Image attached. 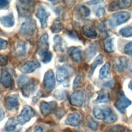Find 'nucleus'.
Listing matches in <instances>:
<instances>
[{
    "mask_svg": "<svg viewBox=\"0 0 132 132\" xmlns=\"http://www.w3.org/2000/svg\"><path fill=\"white\" fill-rule=\"evenodd\" d=\"M16 6L20 16L29 17L33 11L35 2L32 1H19Z\"/></svg>",
    "mask_w": 132,
    "mask_h": 132,
    "instance_id": "f257e3e1",
    "label": "nucleus"
},
{
    "mask_svg": "<svg viewBox=\"0 0 132 132\" xmlns=\"http://www.w3.org/2000/svg\"><path fill=\"white\" fill-rule=\"evenodd\" d=\"M35 116L33 109L28 105H25L20 113L17 117V122L20 125H23L30 121Z\"/></svg>",
    "mask_w": 132,
    "mask_h": 132,
    "instance_id": "f03ea898",
    "label": "nucleus"
},
{
    "mask_svg": "<svg viewBox=\"0 0 132 132\" xmlns=\"http://www.w3.org/2000/svg\"><path fill=\"white\" fill-rule=\"evenodd\" d=\"M36 29V21L31 19L28 18L24 22L20 29V32L23 36H31L35 32Z\"/></svg>",
    "mask_w": 132,
    "mask_h": 132,
    "instance_id": "7ed1b4c3",
    "label": "nucleus"
},
{
    "mask_svg": "<svg viewBox=\"0 0 132 132\" xmlns=\"http://www.w3.org/2000/svg\"><path fill=\"white\" fill-rule=\"evenodd\" d=\"M130 18V14L126 11L113 14L110 19L109 23L111 26H119L127 22Z\"/></svg>",
    "mask_w": 132,
    "mask_h": 132,
    "instance_id": "20e7f679",
    "label": "nucleus"
},
{
    "mask_svg": "<svg viewBox=\"0 0 132 132\" xmlns=\"http://www.w3.org/2000/svg\"><path fill=\"white\" fill-rule=\"evenodd\" d=\"M131 104V101L125 95L123 92L118 93V98L114 104V106L120 112L124 113L126 108Z\"/></svg>",
    "mask_w": 132,
    "mask_h": 132,
    "instance_id": "39448f33",
    "label": "nucleus"
},
{
    "mask_svg": "<svg viewBox=\"0 0 132 132\" xmlns=\"http://www.w3.org/2000/svg\"><path fill=\"white\" fill-rule=\"evenodd\" d=\"M113 112L107 106H103L102 107L95 106L93 108V114L94 116L98 120H106Z\"/></svg>",
    "mask_w": 132,
    "mask_h": 132,
    "instance_id": "423d86ee",
    "label": "nucleus"
},
{
    "mask_svg": "<svg viewBox=\"0 0 132 132\" xmlns=\"http://www.w3.org/2000/svg\"><path fill=\"white\" fill-rule=\"evenodd\" d=\"M48 38L47 34H45L40 37L37 42V52L40 57L49 52Z\"/></svg>",
    "mask_w": 132,
    "mask_h": 132,
    "instance_id": "0eeeda50",
    "label": "nucleus"
},
{
    "mask_svg": "<svg viewBox=\"0 0 132 132\" xmlns=\"http://www.w3.org/2000/svg\"><path fill=\"white\" fill-rule=\"evenodd\" d=\"M131 4V1L129 0H118L114 1L110 3L108 9L110 11H117L119 9H125L129 7Z\"/></svg>",
    "mask_w": 132,
    "mask_h": 132,
    "instance_id": "6e6552de",
    "label": "nucleus"
},
{
    "mask_svg": "<svg viewBox=\"0 0 132 132\" xmlns=\"http://www.w3.org/2000/svg\"><path fill=\"white\" fill-rule=\"evenodd\" d=\"M43 83L46 89L48 91L52 90L55 86V79L52 70H48L44 76Z\"/></svg>",
    "mask_w": 132,
    "mask_h": 132,
    "instance_id": "1a4fd4ad",
    "label": "nucleus"
},
{
    "mask_svg": "<svg viewBox=\"0 0 132 132\" xmlns=\"http://www.w3.org/2000/svg\"><path fill=\"white\" fill-rule=\"evenodd\" d=\"M84 100V93L81 90L76 91L70 96V102L73 106L80 107H81Z\"/></svg>",
    "mask_w": 132,
    "mask_h": 132,
    "instance_id": "9d476101",
    "label": "nucleus"
},
{
    "mask_svg": "<svg viewBox=\"0 0 132 132\" xmlns=\"http://www.w3.org/2000/svg\"><path fill=\"white\" fill-rule=\"evenodd\" d=\"M50 15V12L47 11L44 7L43 6H39L38 7L36 15L40 20L42 29H44L46 27L47 19Z\"/></svg>",
    "mask_w": 132,
    "mask_h": 132,
    "instance_id": "9b49d317",
    "label": "nucleus"
},
{
    "mask_svg": "<svg viewBox=\"0 0 132 132\" xmlns=\"http://www.w3.org/2000/svg\"><path fill=\"white\" fill-rule=\"evenodd\" d=\"M37 82L36 80L27 82L22 87V94L25 97H28L30 95L33 94L37 88Z\"/></svg>",
    "mask_w": 132,
    "mask_h": 132,
    "instance_id": "f8f14e48",
    "label": "nucleus"
},
{
    "mask_svg": "<svg viewBox=\"0 0 132 132\" xmlns=\"http://www.w3.org/2000/svg\"><path fill=\"white\" fill-rule=\"evenodd\" d=\"M19 105V96L17 94L10 95L6 97L5 106L9 110L16 109Z\"/></svg>",
    "mask_w": 132,
    "mask_h": 132,
    "instance_id": "ddd939ff",
    "label": "nucleus"
},
{
    "mask_svg": "<svg viewBox=\"0 0 132 132\" xmlns=\"http://www.w3.org/2000/svg\"><path fill=\"white\" fill-rule=\"evenodd\" d=\"M57 106V103L55 101L51 102H41L40 104V109L43 116L48 115Z\"/></svg>",
    "mask_w": 132,
    "mask_h": 132,
    "instance_id": "4468645a",
    "label": "nucleus"
},
{
    "mask_svg": "<svg viewBox=\"0 0 132 132\" xmlns=\"http://www.w3.org/2000/svg\"><path fill=\"white\" fill-rule=\"evenodd\" d=\"M40 66V63L37 61H27L21 67L20 71L24 74L30 73L33 72L36 69L39 68Z\"/></svg>",
    "mask_w": 132,
    "mask_h": 132,
    "instance_id": "2eb2a0df",
    "label": "nucleus"
},
{
    "mask_svg": "<svg viewBox=\"0 0 132 132\" xmlns=\"http://www.w3.org/2000/svg\"><path fill=\"white\" fill-rule=\"evenodd\" d=\"M80 121V114L77 112H73L68 115L65 123L66 124L71 126H77L79 124Z\"/></svg>",
    "mask_w": 132,
    "mask_h": 132,
    "instance_id": "dca6fc26",
    "label": "nucleus"
},
{
    "mask_svg": "<svg viewBox=\"0 0 132 132\" xmlns=\"http://www.w3.org/2000/svg\"><path fill=\"white\" fill-rule=\"evenodd\" d=\"M54 48L55 50L59 52H63L66 47V43L62 40L61 37L59 35H56L54 37Z\"/></svg>",
    "mask_w": 132,
    "mask_h": 132,
    "instance_id": "f3484780",
    "label": "nucleus"
},
{
    "mask_svg": "<svg viewBox=\"0 0 132 132\" xmlns=\"http://www.w3.org/2000/svg\"><path fill=\"white\" fill-rule=\"evenodd\" d=\"M0 82L6 88H8L12 84V78L9 73L4 70L2 71L0 75Z\"/></svg>",
    "mask_w": 132,
    "mask_h": 132,
    "instance_id": "a211bd4d",
    "label": "nucleus"
},
{
    "mask_svg": "<svg viewBox=\"0 0 132 132\" xmlns=\"http://www.w3.org/2000/svg\"><path fill=\"white\" fill-rule=\"evenodd\" d=\"M69 72L67 68L63 67H58L56 71V79L58 81L62 82L69 76Z\"/></svg>",
    "mask_w": 132,
    "mask_h": 132,
    "instance_id": "6ab92c4d",
    "label": "nucleus"
},
{
    "mask_svg": "<svg viewBox=\"0 0 132 132\" xmlns=\"http://www.w3.org/2000/svg\"><path fill=\"white\" fill-rule=\"evenodd\" d=\"M110 101V94L109 92L104 89L97 92V97L95 101L96 103H107Z\"/></svg>",
    "mask_w": 132,
    "mask_h": 132,
    "instance_id": "aec40b11",
    "label": "nucleus"
},
{
    "mask_svg": "<svg viewBox=\"0 0 132 132\" xmlns=\"http://www.w3.org/2000/svg\"><path fill=\"white\" fill-rule=\"evenodd\" d=\"M70 56L74 62H80L82 59L81 50L79 47H73L70 51Z\"/></svg>",
    "mask_w": 132,
    "mask_h": 132,
    "instance_id": "412c9836",
    "label": "nucleus"
},
{
    "mask_svg": "<svg viewBox=\"0 0 132 132\" xmlns=\"http://www.w3.org/2000/svg\"><path fill=\"white\" fill-rule=\"evenodd\" d=\"M0 23L6 27H11L14 24V19L12 13L0 17Z\"/></svg>",
    "mask_w": 132,
    "mask_h": 132,
    "instance_id": "4be33fe9",
    "label": "nucleus"
},
{
    "mask_svg": "<svg viewBox=\"0 0 132 132\" xmlns=\"http://www.w3.org/2000/svg\"><path fill=\"white\" fill-rule=\"evenodd\" d=\"M97 44L95 42L91 43L85 50V55L87 60H90L96 54Z\"/></svg>",
    "mask_w": 132,
    "mask_h": 132,
    "instance_id": "5701e85b",
    "label": "nucleus"
},
{
    "mask_svg": "<svg viewBox=\"0 0 132 132\" xmlns=\"http://www.w3.org/2000/svg\"><path fill=\"white\" fill-rule=\"evenodd\" d=\"M82 32L86 37L90 39H95L97 36L95 29L89 26H84L82 27Z\"/></svg>",
    "mask_w": 132,
    "mask_h": 132,
    "instance_id": "b1692460",
    "label": "nucleus"
},
{
    "mask_svg": "<svg viewBox=\"0 0 132 132\" xmlns=\"http://www.w3.org/2000/svg\"><path fill=\"white\" fill-rule=\"evenodd\" d=\"M119 63L116 62L114 65L119 72H122L124 69L126 68L128 66V60L126 57L121 56L119 58Z\"/></svg>",
    "mask_w": 132,
    "mask_h": 132,
    "instance_id": "393cba45",
    "label": "nucleus"
},
{
    "mask_svg": "<svg viewBox=\"0 0 132 132\" xmlns=\"http://www.w3.org/2000/svg\"><path fill=\"white\" fill-rule=\"evenodd\" d=\"M103 58H104V56L102 54L99 55L98 56H97L96 57V58L95 59L94 61L92 63V64L90 65V71L88 73V76H89V77L91 76L92 75V74H93L94 71L95 69H96V68L97 67V65H100L103 63Z\"/></svg>",
    "mask_w": 132,
    "mask_h": 132,
    "instance_id": "a878e982",
    "label": "nucleus"
},
{
    "mask_svg": "<svg viewBox=\"0 0 132 132\" xmlns=\"http://www.w3.org/2000/svg\"><path fill=\"white\" fill-rule=\"evenodd\" d=\"M110 64L107 62L102 67L99 72V78L101 79L107 78L110 75Z\"/></svg>",
    "mask_w": 132,
    "mask_h": 132,
    "instance_id": "bb28decb",
    "label": "nucleus"
},
{
    "mask_svg": "<svg viewBox=\"0 0 132 132\" xmlns=\"http://www.w3.org/2000/svg\"><path fill=\"white\" fill-rule=\"evenodd\" d=\"M104 48L106 53H110L114 50V40L113 38H108L104 42Z\"/></svg>",
    "mask_w": 132,
    "mask_h": 132,
    "instance_id": "cd10ccee",
    "label": "nucleus"
},
{
    "mask_svg": "<svg viewBox=\"0 0 132 132\" xmlns=\"http://www.w3.org/2000/svg\"><path fill=\"white\" fill-rule=\"evenodd\" d=\"M18 122L14 118H10L8 120L5 125V129L7 132H12L15 129Z\"/></svg>",
    "mask_w": 132,
    "mask_h": 132,
    "instance_id": "c85d7f7f",
    "label": "nucleus"
},
{
    "mask_svg": "<svg viewBox=\"0 0 132 132\" xmlns=\"http://www.w3.org/2000/svg\"><path fill=\"white\" fill-rule=\"evenodd\" d=\"M63 29V26L60 20L58 19H55L53 22L51 26V30L53 33H57L60 32Z\"/></svg>",
    "mask_w": 132,
    "mask_h": 132,
    "instance_id": "c756f323",
    "label": "nucleus"
},
{
    "mask_svg": "<svg viewBox=\"0 0 132 132\" xmlns=\"http://www.w3.org/2000/svg\"><path fill=\"white\" fill-rule=\"evenodd\" d=\"M27 45L26 43L24 41H19L16 45V51L18 54L21 56L25 55L27 52Z\"/></svg>",
    "mask_w": 132,
    "mask_h": 132,
    "instance_id": "7c9ffc66",
    "label": "nucleus"
},
{
    "mask_svg": "<svg viewBox=\"0 0 132 132\" xmlns=\"http://www.w3.org/2000/svg\"><path fill=\"white\" fill-rule=\"evenodd\" d=\"M120 34L125 38L132 37V27L131 26H126L122 28L119 31Z\"/></svg>",
    "mask_w": 132,
    "mask_h": 132,
    "instance_id": "2f4dec72",
    "label": "nucleus"
},
{
    "mask_svg": "<svg viewBox=\"0 0 132 132\" xmlns=\"http://www.w3.org/2000/svg\"><path fill=\"white\" fill-rule=\"evenodd\" d=\"M88 125L90 128L93 131H96L98 127V123L97 122L94 121L92 118L89 116L87 117Z\"/></svg>",
    "mask_w": 132,
    "mask_h": 132,
    "instance_id": "473e14b6",
    "label": "nucleus"
},
{
    "mask_svg": "<svg viewBox=\"0 0 132 132\" xmlns=\"http://www.w3.org/2000/svg\"><path fill=\"white\" fill-rule=\"evenodd\" d=\"M66 91L62 89L56 90L54 93V96L55 98L59 101L63 100L66 97Z\"/></svg>",
    "mask_w": 132,
    "mask_h": 132,
    "instance_id": "72a5a7b5",
    "label": "nucleus"
},
{
    "mask_svg": "<svg viewBox=\"0 0 132 132\" xmlns=\"http://www.w3.org/2000/svg\"><path fill=\"white\" fill-rule=\"evenodd\" d=\"M77 11L80 15L82 17H87L89 16L90 13L89 9L83 5L79 6Z\"/></svg>",
    "mask_w": 132,
    "mask_h": 132,
    "instance_id": "f704fd0d",
    "label": "nucleus"
},
{
    "mask_svg": "<svg viewBox=\"0 0 132 132\" xmlns=\"http://www.w3.org/2000/svg\"><path fill=\"white\" fill-rule=\"evenodd\" d=\"M124 128L121 125H116L111 127L105 132H123Z\"/></svg>",
    "mask_w": 132,
    "mask_h": 132,
    "instance_id": "c9c22d12",
    "label": "nucleus"
},
{
    "mask_svg": "<svg viewBox=\"0 0 132 132\" xmlns=\"http://www.w3.org/2000/svg\"><path fill=\"white\" fill-rule=\"evenodd\" d=\"M65 113L66 111L64 108H59L55 111V114L57 118H58V119H60L65 115Z\"/></svg>",
    "mask_w": 132,
    "mask_h": 132,
    "instance_id": "e433bc0d",
    "label": "nucleus"
},
{
    "mask_svg": "<svg viewBox=\"0 0 132 132\" xmlns=\"http://www.w3.org/2000/svg\"><path fill=\"white\" fill-rule=\"evenodd\" d=\"M124 51L125 54L132 56V42H130L125 45Z\"/></svg>",
    "mask_w": 132,
    "mask_h": 132,
    "instance_id": "4c0bfd02",
    "label": "nucleus"
},
{
    "mask_svg": "<svg viewBox=\"0 0 132 132\" xmlns=\"http://www.w3.org/2000/svg\"><path fill=\"white\" fill-rule=\"evenodd\" d=\"M27 82H28V77L22 75L19 77L18 80V85L20 87H22V86L25 85Z\"/></svg>",
    "mask_w": 132,
    "mask_h": 132,
    "instance_id": "58836bf2",
    "label": "nucleus"
},
{
    "mask_svg": "<svg viewBox=\"0 0 132 132\" xmlns=\"http://www.w3.org/2000/svg\"><path fill=\"white\" fill-rule=\"evenodd\" d=\"M81 82H82V77L80 75L77 76L73 81V89H75L76 88H77L81 84Z\"/></svg>",
    "mask_w": 132,
    "mask_h": 132,
    "instance_id": "ea45409f",
    "label": "nucleus"
},
{
    "mask_svg": "<svg viewBox=\"0 0 132 132\" xmlns=\"http://www.w3.org/2000/svg\"><path fill=\"white\" fill-rule=\"evenodd\" d=\"M8 62L7 57L4 55H0V67H4L7 65Z\"/></svg>",
    "mask_w": 132,
    "mask_h": 132,
    "instance_id": "a19ab883",
    "label": "nucleus"
},
{
    "mask_svg": "<svg viewBox=\"0 0 132 132\" xmlns=\"http://www.w3.org/2000/svg\"><path fill=\"white\" fill-rule=\"evenodd\" d=\"M105 13V9L103 8H99L96 12V15L98 18L102 17Z\"/></svg>",
    "mask_w": 132,
    "mask_h": 132,
    "instance_id": "79ce46f5",
    "label": "nucleus"
},
{
    "mask_svg": "<svg viewBox=\"0 0 132 132\" xmlns=\"http://www.w3.org/2000/svg\"><path fill=\"white\" fill-rule=\"evenodd\" d=\"M7 46V42L2 39L0 38V50L5 49Z\"/></svg>",
    "mask_w": 132,
    "mask_h": 132,
    "instance_id": "37998d69",
    "label": "nucleus"
},
{
    "mask_svg": "<svg viewBox=\"0 0 132 132\" xmlns=\"http://www.w3.org/2000/svg\"><path fill=\"white\" fill-rule=\"evenodd\" d=\"M9 3V1L6 0H0V8L6 7Z\"/></svg>",
    "mask_w": 132,
    "mask_h": 132,
    "instance_id": "c03bdc74",
    "label": "nucleus"
},
{
    "mask_svg": "<svg viewBox=\"0 0 132 132\" xmlns=\"http://www.w3.org/2000/svg\"><path fill=\"white\" fill-rule=\"evenodd\" d=\"M43 129L40 126H36L34 130V132H42Z\"/></svg>",
    "mask_w": 132,
    "mask_h": 132,
    "instance_id": "a18cd8bd",
    "label": "nucleus"
},
{
    "mask_svg": "<svg viewBox=\"0 0 132 132\" xmlns=\"http://www.w3.org/2000/svg\"><path fill=\"white\" fill-rule=\"evenodd\" d=\"M5 117V112L3 109H0V121H2Z\"/></svg>",
    "mask_w": 132,
    "mask_h": 132,
    "instance_id": "49530a36",
    "label": "nucleus"
},
{
    "mask_svg": "<svg viewBox=\"0 0 132 132\" xmlns=\"http://www.w3.org/2000/svg\"><path fill=\"white\" fill-rule=\"evenodd\" d=\"M41 91H40V92H39L38 93H37V95L35 97H34L33 98V101L35 102H36L38 100V98L39 97H41Z\"/></svg>",
    "mask_w": 132,
    "mask_h": 132,
    "instance_id": "de8ad7c7",
    "label": "nucleus"
},
{
    "mask_svg": "<svg viewBox=\"0 0 132 132\" xmlns=\"http://www.w3.org/2000/svg\"><path fill=\"white\" fill-rule=\"evenodd\" d=\"M99 2H100V1H89V2H87V3L88 5H95Z\"/></svg>",
    "mask_w": 132,
    "mask_h": 132,
    "instance_id": "09e8293b",
    "label": "nucleus"
},
{
    "mask_svg": "<svg viewBox=\"0 0 132 132\" xmlns=\"http://www.w3.org/2000/svg\"><path fill=\"white\" fill-rule=\"evenodd\" d=\"M128 88L132 91V80L129 82V83L128 84Z\"/></svg>",
    "mask_w": 132,
    "mask_h": 132,
    "instance_id": "8fccbe9b",
    "label": "nucleus"
}]
</instances>
